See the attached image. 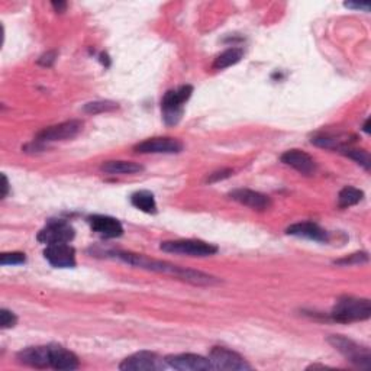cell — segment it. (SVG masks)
<instances>
[{
	"label": "cell",
	"instance_id": "1",
	"mask_svg": "<svg viewBox=\"0 0 371 371\" xmlns=\"http://www.w3.org/2000/svg\"><path fill=\"white\" fill-rule=\"evenodd\" d=\"M115 257L117 260L129 264V266L137 267V269L175 276V277L180 278V280L192 283L194 286H212V284L219 283L218 278L210 276V274L197 271V270H192V269L180 267V266H176V264H171L167 261L154 260V258H150V257L142 256V254L126 253V251H117V253H115Z\"/></svg>",
	"mask_w": 371,
	"mask_h": 371
},
{
	"label": "cell",
	"instance_id": "2",
	"mask_svg": "<svg viewBox=\"0 0 371 371\" xmlns=\"http://www.w3.org/2000/svg\"><path fill=\"white\" fill-rule=\"evenodd\" d=\"M371 316V303L368 299L344 296L338 299L330 312V317L339 324H351L367 321Z\"/></svg>",
	"mask_w": 371,
	"mask_h": 371
},
{
	"label": "cell",
	"instance_id": "3",
	"mask_svg": "<svg viewBox=\"0 0 371 371\" xmlns=\"http://www.w3.org/2000/svg\"><path fill=\"white\" fill-rule=\"evenodd\" d=\"M193 93L192 86H181L175 90H168L163 100L161 109L163 117L167 125H177L183 116V106L188 102Z\"/></svg>",
	"mask_w": 371,
	"mask_h": 371
},
{
	"label": "cell",
	"instance_id": "4",
	"mask_svg": "<svg viewBox=\"0 0 371 371\" xmlns=\"http://www.w3.org/2000/svg\"><path fill=\"white\" fill-rule=\"evenodd\" d=\"M160 248L164 253L180 254L189 257H209L218 253V247L201 240H176L161 243Z\"/></svg>",
	"mask_w": 371,
	"mask_h": 371
},
{
	"label": "cell",
	"instance_id": "5",
	"mask_svg": "<svg viewBox=\"0 0 371 371\" xmlns=\"http://www.w3.org/2000/svg\"><path fill=\"white\" fill-rule=\"evenodd\" d=\"M328 342L333 346L338 352H341L346 359L359 367H370L371 364V354L367 347H361L352 339H348L342 335H330Z\"/></svg>",
	"mask_w": 371,
	"mask_h": 371
},
{
	"label": "cell",
	"instance_id": "6",
	"mask_svg": "<svg viewBox=\"0 0 371 371\" xmlns=\"http://www.w3.org/2000/svg\"><path fill=\"white\" fill-rule=\"evenodd\" d=\"M76 232L74 228L65 221H49L45 227L38 232L36 240L45 245L69 244L73 241Z\"/></svg>",
	"mask_w": 371,
	"mask_h": 371
},
{
	"label": "cell",
	"instance_id": "7",
	"mask_svg": "<svg viewBox=\"0 0 371 371\" xmlns=\"http://www.w3.org/2000/svg\"><path fill=\"white\" fill-rule=\"evenodd\" d=\"M209 361L214 370H251V366L238 352L223 347H214L209 352Z\"/></svg>",
	"mask_w": 371,
	"mask_h": 371
},
{
	"label": "cell",
	"instance_id": "8",
	"mask_svg": "<svg viewBox=\"0 0 371 371\" xmlns=\"http://www.w3.org/2000/svg\"><path fill=\"white\" fill-rule=\"evenodd\" d=\"M83 129V122L80 121H67L61 122L58 125H52L39 132L35 141L39 144L45 142H57V141H65L71 139L80 134V131Z\"/></svg>",
	"mask_w": 371,
	"mask_h": 371
},
{
	"label": "cell",
	"instance_id": "9",
	"mask_svg": "<svg viewBox=\"0 0 371 371\" xmlns=\"http://www.w3.org/2000/svg\"><path fill=\"white\" fill-rule=\"evenodd\" d=\"M166 366H167L166 359L163 360L161 357H158L155 352L139 351L126 357V359L119 364V368L124 371H128V370L153 371V370H163Z\"/></svg>",
	"mask_w": 371,
	"mask_h": 371
},
{
	"label": "cell",
	"instance_id": "10",
	"mask_svg": "<svg viewBox=\"0 0 371 371\" xmlns=\"http://www.w3.org/2000/svg\"><path fill=\"white\" fill-rule=\"evenodd\" d=\"M134 150L139 154H179L183 151V144L171 137H155L137 144Z\"/></svg>",
	"mask_w": 371,
	"mask_h": 371
},
{
	"label": "cell",
	"instance_id": "11",
	"mask_svg": "<svg viewBox=\"0 0 371 371\" xmlns=\"http://www.w3.org/2000/svg\"><path fill=\"white\" fill-rule=\"evenodd\" d=\"M44 257L52 267L57 269L76 267V249L69 244L47 245L44 251Z\"/></svg>",
	"mask_w": 371,
	"mask_h": 371
},
{
	"label": "cell",
	"instance_id": "12",
	"mask_svg": "<svg viewBox=\"0 0 371 371\" xmlns=\"http://www.w3.org/2000/svg\"><path fill=\"white\" fill-rule=\"evenodd\" d=\"M166 363L168 367L183 370V371H201V370H214L209 359H205L197 354H176L166 357Z\"/></svg>",
	"mask_w": 371,
	"mask_h": 371
},
{
	"label": "cell",
	"instance_id": "13",
	"mask_svg": "<svg viewBox=\"0 0 371 371\" xmlns=\"http://www.w3.org/2000/svg\"><path fill=\"white\" fill-rule=\"evenodd\" d=\"M16 359L21 364L35 368H51V346L28 347L18 352Z\"/></svg>",
	"mask_w": 371,
	"mask_h": 371
},
{
	"label": "cell",
	"instance_id": "14",
	"mask_svg": "<svg viewBox=\"0 0 371 371\" xmlns=\"http://www.w3.org/2000/svg\"><path fill=\"white\" fill-rule=\"evenodd\" d=\"M229 197L232 201L241 203L244 206H248L254 210H267L271 207V199L267 194H262L256 190L249 189H236L229 193Z\"/></svg>",
	"mask_w": 371,
	"mask_h": 371
},
{
	"label": "cell",
	"instance_id": "15",
	"mask_svg": "<svg viewBox=\"0 0 371 371\" xmlns=\"http://www.w3.org/2000/svg\"><path fill=\"white\" fill-rule=\"evenodd\" d=\"M282 163L295 168L303 176H312L316 171V163L313 158L300 150H289L282 155Z\"/></svg>",
	"mask_w": 371,
	"mask_h": 371
},
{
	"label": "cell",
	"instance_id": "16",
	"mask_svg": "<svg viewBox=\"0 0 371 371\" xmlns=\"http://www.w3.org/2000/svg\"><path fill=\"white\" fill-rule=\"evenodd\" d=\"M87 221L93 232L99 234L103 238H119L124 234L122 223L116 218L106 215H93Z\"/></svg>",
	"mask_w": 371,
	"mask_h": 371
},
{
	"label": "cell",
	"instance_id": "17",
	"mask_svg": "<svg viewBox=\"0 0 371 371\" xmlns=\"http://www.w3.org/2000/svg\"><path fill=\"white\" fill-rule=\"evenodd\" d=\"M287 235H293L297 238H306V240L316 241V243H326L328 241V232L322 229L319 225L313 222H299L295 225H290L286 229Z\"/></svg>",
	"mask_w": 371,
	"mask_h": 371
},
{
	"label": "cell",
	"instance_id": "18",
	"mask_svg": "<svg viewBox=\"0 0 371 371\" xmlns=\"http://www.w3.org/2000/svg\"><path fill=\"white\" fill-rule=\"evenodd\" d=\"M80 366L77 355L61 346H51V368L76 370Z\"/></svg>",
	"mask_w": 371,
	"mask_h": 371
},
{
	"label": "cell",
	"instance_id": "19",
	"mask_svg": "<svg viewBox=\"0 0 371 371\" xmlns=\"http://www.w3.org/2000/svg\"><path fill=\"white\" fill-rule=\"evenodd\" d=\"M100 170L103 171V173H108V175H137L144 171V167L134 161L115 160V161L103 163L100 166Z\"/></svg>",
	"mask_w": 371,
	"mask_h": 371
},
{
	"label": "cell",
	"instance_id": "20",
	"mask_svg": "<svg viewBox=\"0 0 371 371\" xmlns=\"http://www.w3.org/2000/svg\"><path fill=\"white\" fill-rule=\"evenodd\" d=\"M131 203L132 206H135L141 212H145V214L154 215L157 214V203H155V197L151 192L148 190H139L135 192L131 196Z\"/></svg>",
	"mask_w": 371,
	"mask_h": 371
},
{
	"label": "cell",
	"instance_id": "21",
	"mask_svg": "<svg viewBox=\"0 0 371 371\" xmlns=\"http://www.w3.org/2000/svg\"><path fill=\"white\" fill-rule=\"evenodd\" d=\"M244 57V51L243 48H229L227 51H223L221 56L216 57L215 63H214V69L215 70H223V69H228L231 67V65H235L240 63Z\"/></svg>",
	"mask_w": 371,
	"mask_h": 371
},
{
	"label": "cell",
	"instance_id": "22",
	"mask_svg": "<svg viewBox=\"0 0 371 371\" xmlns=\"http://www.w3.org/2000/svg\"><path fill=\"white\" fill-rule=\"evenodd\" d=\"M363 197H364L363 190L347 186V188H344L338 194V205L339 207H350L360 203L363 201Z\"/></svg>",
	"mask_w": 371,
	"mask_h": 371
},
{
	"label": "cell",
	"instance_id": "23",
	"mask_svg": "<svg viewBox=\"0 0 371 371\" xmlns=\"http://www.w3.org/2000/svg\"><path fill=\"white\" fill-rule=\"evenodd\" d=\"M341 154H344L346 157L351 158V160H354L357 164L363 166L367 171L370 170L371 167V161H370V154L366 151V150H357V148H351L350 145L348 147H344L339 150Z\"/></svg>",
	"mask_w": 371,
	"mask_h": 371
},
{
	"label": "cell",
	"instance_id": "24",
	"mask_svg": "<svg viewBox=\"0 0 371 371\" xmlns=\"http://www.w3.org/2000/svg\"><path fill=\"white\" fill-rule=\"evenodd\" d=\"M119 108V104L116 102L111 100H98V102H90L85 104L83 111L90 115H98V113H104V112H112Z\"/></svg>",
	"mask_w": 371,
	"mask_h": 371
},
{
	"label": "cell",
	"instance_id": "25",
	"mask_svg": "<svg viewBox=\"0 0 371 371\" xmlns=\"http://www.w3.org/2000/svg\"><path fill=\"white\" fill-rule=\"evenodd\" d=\"M25 261V254L18 253V251H15V253H3L0 256V264H2V266H21Z\"/></svg>",
	"mask_w": 371,
	"mask_h": 371
},
{
	"label": "cell",
	"instance_id": "26",
	"mask_svg": "<svg viewBox=\"0 0 371 371\" xmlns=\"http://www.w3.org/2000/svg\"><path fill=\"white\" fill-rule=\"evenodd\" d=\"M16 324H18V316L15 313L8 309L0 311V326H2V329L13 328Z\"/></svg>",
	"mask_w": 371,
	"mask_h": 371
},
{
	"label": "cell",
	"instance_id": "27",
	"mask_svg": "<svg viewBox=\"0 0 371 371\" xmlns=\"http://www.w3.org/2000/svg\"><path fill=\"white\" fill-rule=\"evenodd\" d=\"M368 261V256L367 253H357V254H352L347 258H342V260H338L335 261V264H338V266H352V264H363V262H367Z\"/></svg>",
	"mask_w": 371,
	"mask_h": 371
},
{
	"label": "cell",
	"instance_id": "28",
	"mask_svg": "<svg viewBox=\"0 0 371 371\" xmlns=\"http://www.w3.org/2000/svg\"><path fill=\"white\" fill-rule=\"evenodd\" d=\"M232 175H234V170H231V168H223V170L215 171V173H212L207 177V183H216V181H221V180H225V179L231 177Z\"/></svg>",
	"mask_w": 371,
	"mask_h": 371
},
{
	"label": "cell",
	"instance_id": "29",
	"mask_svg": "<svg viewBox=\"0 0 371 371\" xmlns=\"http://www.w3.org/2000/svg\"><path fill=\"white\" fill-rule=\"evenodd\" d=\"M56 58H57V52L56 51H48V52H45V54L41 58L38 60V64L44 65V67H49V65L54 64Z\"/></svg>",
	"mask_w": 371,
	"mask_h": 371
},
{
	"label": "cell",
	"instance_id": "30",
	"mask_svg": "<svg viewBox=\"0 0 371 371\" xmlns=\"http://www.w3.org/2000/svg\"><path fill=\"white\" fill-rule=\"evenodd\" d=\"M2 180H3V186H2V199H6V196L9 194V180H8L6 175H2Z\"/></svg>",
	"mask_w": 371,
	"mask_h": 371
},
{
	"label": "cell",
	"instance_id": "31",
	"mask_svg": "<svg viewBox=\"0 0 371 371\" xmlns=\"http://www.w3.org/2000/svg\"><path fill=\"white\" fill-rule=\"evenodd\" d=\"M346 6L351 8V9H364L366 12L370 10V5H367V3H351V2H347Z\"/></svg>",
	"mask_w": 371,
	"mask_h": 371
},
{
	"label": "cell",
	"instance_id": "32",
	"mask_svg": "<svg viewBox=\"0 0 371 371\" xmlns=\"http://www.w3.org/2000/svg\"><path fill=\"white\" fill-rule=\"evenodd\" d=\"M51 5H52V8H54V10L58 13H63L65 9H67V3L65 2H52Z\"/></svg>",
	"mask_w": 371,
	"mask_h": 371
},
{
	"label": "cell",
	"instance_id": "33",
	"mask_svg": "<svg viewBox=\"0 0 371 371\" xmlns=\"http://www.w3.org/2000/svg\"><path fill=\"white\" fill-rule=\"evenodd\" d=\"M364 132H367V134L370 132V119H367L366 124H364Z\"/></svg>",
	"mask_w": 371,
	"mask_h": 371
}]
</instances>
